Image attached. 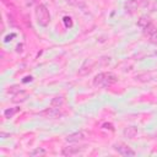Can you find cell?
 <instances>
[{
    "label": "cell",
    "instance_id": "6da1fadb",
    "mask_svg": "<svg viewBox=\"0 0 157 157\" xmlns=\"http://www.w3.org/2000/svg\"><path fill=\"white\" fill-rule=\"evenodd\" d=\"M118 81L117 75L112 72H99L93 77V86L96 87H109Z\"/></svg>",
    "mask_w": 157,
    "mask_h": 157
},
{
    "label": "cell",
    "instance_id": "7a4b0ae2",
    "mask_svg": "<svg viewBox=\"0 0 157 157\" xmlns=\"http://www.w3.org/2000/svg\"><path fill=\"white\" fill-rule=\"evenodd\" d=\"M36 17H37V22L39 26L47 27L50 22V13H49L48 7L43 4H39L36 7Z\"/></svg>",
    "mask_w": 157,
    "mask_h": 157
},
{
    "label": "cell",
    "instance_id": "3957f363",
    "mask_svg": "<svg viewBox=\"0 0 157 157\" xmlns=\"http://www.w3.org/2000/svg\"><path fill=\"white\" fill-rule=\"evenodd\" d=\"M113 147H114V150H115L119 155H121V156H124V157H132V156L136 155L135 151H134L130 146H128V145H125V144H123V142L114 144Z\"/></svg>",
    "mask_w": 157,
    "mask_h": 157
},
{
    "label": "cell",
    "instance_id": "277c9868",
    "mask_svg": "<svg viewBox=\"0 0 157 157\" xmlns=\"http://www.w3.org/2000/svg\"><path fill=\"white\" fill-rule=\"evenodd\" d=\"M85 150V146H66L63 148L61 155L63 156H74Z\"/></svg>",
    "mask_w": 157,
    "mask_h": 157
},
{
    "label": "cell",
    "instance_id": "5b68a950",
    "mask_svg": "<svg viewBox=\"0 0 157 157\" xmlns=\"http://www.w3.org/2000/svg\"><path fill=\"white\" fill-rule=\"evenodd\" d=\"M27 98H28V93H27L26 91L18 90V91H16V93L12 94L11 102H13V103H22V102H25Z\"/></svg>",
    "mask_w": 157,
    "mask_h": 157
},
{
    "label": "cell",
    "instance_id": "8992f818",
    "mask_svg": "<svg viewBox=\"0 0 157 157\" xmlns=\"http://www.w3.org/2000/svg\"><path fill=\"white\" fill-rule=\"evenodd\" d=\"M40 115H44V117H47V118H52V119H54V118L60 117L61 113H60V109H59V108H56V107H52V105H50V108H48V109H45L44 112H42Z\"/></svg>",
    "mask_w": 157,
    "mask_h": 157
},
{
    "label": "cell",
    "instance_id": "52a82bcc",
    "mask_svg": "<svg viewBox=\"0 0 157 157\" xmlns=\"http://www.w3.org/2000/svg\"><path fill=\"white\" fill-rule=\"evenodd\" d=\"M82 140H85V132H82V131H77V132L70 134V135H67L65 137V141L69 142V144H71V142H80Z\"/></svg>",
    "mask_w": 157,
    "mask_h": 157
},
{
    "label": "cell",
    "instance_id": "ba28073f",
    "mask_svg": "<svg viewBox=\"0 0 157 157\" xmlns=\"http://www.w3.org/2000/svg\"><path fill=\"white\" fill-rule=\"evenodd\" d=\"M124 10L129 15H132L137 10V0H128L124 4Z\"/></svg>",
    "mask_w": 157,
    "mask_h": 157
},
{
    "label": "cell",
    "instance_id": "9c48e42d",
    "mask_svg": "<svg viewBox=\"0 0 157 157\" xmlns=\"http://www.w3.org/2000/svg\"><path fill=\"white\" fill-rule=\"evenodd\" d=\"M137 134V128L136 126H126L124 130H123V135L126 137V139H134Z\"/></svg>",
    "mask_w": 157,
    "mask_h": 157
},
{
    "label": "cell",
    "instance_id": "30bf717a",
    "mask_svg": "<svg viewBox=\"0 0 157 157\" xmlns=\"http://www.w3.org/2000/svg\"><path fill=\"white\" fill-rule=\"evenodd\" d=\"M92 63H88V60H86L85 61V64L81 66V69L78 70V75L80 76H85V75H87V74H90L91 72V70H92Z\"/></svg>",
    "mask_w": 157,
    "mask_h": 157
},
{
    "label": "cell",
    "instance_id": "8fae6325",
    "mask_svg": "<svg viewBox=\"0 0 157 157\" xmlns=\"http://www.w3.org/2000/svg\"><path fill=\"white\" fill-rule=\"evenodd\" d=\"M150 23H152V21H151V18H150L147 15H144V16H141V17L137 20V26L141 27V28L147 27Z\"/></svg>",
    "mask_w": 157,
    "mask_h": 157
},
{
    "label": "cell",
    "instance_id": "7c38bea8",
    "mask_svg": "<svg viewBox=\"0 0 157 157\" xmlns=\"http://www.w3.org/2000/svg\"><path fill=\"white\" fill-rule=\"evenodd\" d=\"M66 2L71 6L78 7V9H86V2L85 0H66Z\"/></svg>",
    "mask_w": 157,
    "mask_h": 157
},
{
    "label": "cell",
    "instance_id": "4fadbf2b",
    "mask_svg": "<svg viewBox=\"0 0 157 157\" xmlns=\"http://www.w3.org/2000/svg\"><path fill=\"white\" fill-rule=\"evenodd\" d=\"M20 112V107H15V108H7L5 112H4V117L6 118V119H10V118H12L16 113H18Z\"/></svg>",
    "mask_w": 157,
    "mask_h": 157
},
{
    "label": "cell",
    "instance_id": "5bb4252c",
    "mask_svg": "<svg viewBox=\"0 0 157 157\" xmlns=\"http://www.w3.org/2000/svg\"><path fill=\"white\" fill-rule=\"evenodd\" d=\"M142 29H144V34H145V36H148V37L157 32V28H156V26H155L153 23H150L147 27H145V28H142Z\"/></svg>",
    "mask_w": 157,
    "mask_h": 157
},
{
    "label": "cell",
    "instance_id": "9a60e30c",
    "mask_svg": "<svg viewBox=\"0 0 157 157\" xmlns=\"http://www.w3.org/2000/svg\"><path fill=\"white\" fill-rule=\"evenodd\" d=\"M63 104H64V98H63L61 96L54 97V98L52 99V102H50V105H52V107H56V108L61 107Z\"/></svg>",
    "mask_w": 157,
    "mask_h": 157
},
{
    "label": "cell",
    "instance_id": "2e32d148",
    "mask_svg": "<svg viewBox=\"0 0 157 157\" xmlns=\"http://www.w3.org/2000/svg\"><path fill=\"white\" fill-rule=\"evenodd\" d=\"M45 153H47V151H45L44 148H42V147H38V148L33 150V151L29 153V156H32V157H36V156H44Z\"/></svg>",
    "mask_w": 157,
    "mask_h": 157
},
{
    "label": "cell",
    "instance_id": "e0dca14e",
    "mask_svg": "<svg viewBox=\"0 0 157 157\" xmlns=\"http://www.w3.org/2000/svg\"><path fill=\"white\" fill-rule=\"evenodd\" d=\"M63 22H64V25H65L66 28H71V27L74 26L72 18H71L70 16H64V17H63Z\"/></svg>",
    "mask_w": 157,
    "mask_h": 157
},
{
    "label": "cell",
    "instance_id": "ac0fdd59",
    "mask_svg": "<svg viewBox=\"0 0 157 157\" xmlns=\"http://www.w3.org/2000/svg\"><path fill=\"white\" fill-rule=\"evenodd\" d=\"M102 129H104V130H110V131H114V126H113V124H110V123H104V124L102 125Z\"/></svg>",
    "mask_w": 157,
    "mask_h": 157
},
{
    "label": "cell",
    "instance_id": "d6986e66",
    "mask_svg": "<svg viewBox=\"0 0 157 157\" xmlns=\"http://www.w3.org/2000/svg\"><path fill=\"white\" fill-rule=\"evenodd\" d=\"M150 42H151L152 44H156V45H157V32L153 33L152 36H150Z\"/></svg>",
    "mask_w": 157,
    "mask_h": 157
},
{
    "label": "cell",
    "instance_id": "ffe728a7",
    "mask_svg": "<svg viewBox=\"0 0 157 157\" xmlns=\"http://www.w3.org/2000/svg\"><path fill=\"white\" fill-rule=\"evenodd\" d=\"M32 80H33V77H32V76H26V77H23V78H22V82H23V83H27V82H31Z\"/></svg>",
    "mask_w": 157,
    "mask_h": 157
},
{
    "label": "cell",
    "instance_id": "44dd1931",
    "mask_svg": "<svg viewBox=\"0 0 157 157\" xmlns=\"http://www.w3.org/2000/svg\"><path fill=\"white\" fill-rule=\"evenodd\" d=\"M13 37H16V34H15V33H12L11 36H7V37H5V42L7 43V42H9V40H11V38H13Z\"/></svg>",
    "mask_w": 157,
    "mask_h": 157
},
{
    "label": "cell",
    "instance_id": "7402d4cb",
    "mask_svg": "<svg viewBox=\"0 0 157 157\" xmlns=\"http://www.w3.org/2000/svg\"><path fill=\"white\" fill-rule=\"evenodd\" d=\"M0 137H1V139H6V137H10V134H5V132H0Z\"/></svg>",
    "mask_w": 157,
    "mask_h": 157
}]
</instances>
